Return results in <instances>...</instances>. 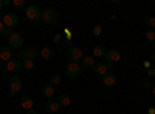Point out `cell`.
I'll use <instances>...</instances> for the list:
<instances>
[{"instance_id": "cell-1", "label": "cell", "mask_w": 155, "mask_h": 114, "mask_svg": "<svg viewBox=\"0 0 155 114\" xmlns=\"http://www.w3.org/2000/svg\"><path fill=\"white\" fill-rule=\"evenodd\" d=\"M42 20H44V23L50 25V26H54V25L58 23V20H59L58 12H56L54 9H51V8L44 9V11H42Z\"/></svg>"}, {"instance_id": "cell-2", "label": "cell", "mask_w": 155, "mask_h": 114, "mask_svg": "<svg viewBox=\"0 0 155 114\" xmlns=\"http://www.w3.org/2000/svg\"><path fill=\"white\" fill-rule=\"evenodd\" d=\"M25 16H27V19L31 20V22H37V20L42 19V11L36 5H30V6H27V9H25Z\"/></svg>"}, {"instance_id": "cell-3", "label": "cell", "mask_w": 155, "mask_h": 114, "mask_svg": "<svg viewBox=\"0 0 155 114\" xmlns=\"http://www.w3.org/2000/svg\"><path fill=\"white\" fill-rule=\"evenodd\" d=\"M82 49L79 48H76V46H71L67 49V59L71 62V63H78V62H81L82 60Z\"/></svg>"}, {"instance_id": "cell-4", "label": "cell", "mask_w": 155, "mask_h": 114, "mask_svg": "<svg viewBox=\"0 0 155 114\" xmlns=\"http://www.w3.org/2000/svg\"><path fill=\"white\" fill-rule=\"evenodd\" d=\"M65 75L68 79H78L81 77V65L79 63H70L65 69Z\"/></svg>"}, {"instance_id": "cell-5", "label": "cell", "mask_w": 155, "mask_h": 114, "mask_svg": "<svg viewBox=\"0 0 155 114\" xmlns=\"http://www.w3.org/2000/svg\"><path fill=\"white\" fill-rule=\"evenodd\" d=\"M8 43H9L11 49H20L22 45H23V39H22L20 34H11L8 37Z\"/></svg>"}, {"instance_id": "cell-6", "label": "cell", "mask_w": 155, "mask_h": 114, "mask_svg": "<svg viewBox=\"0 0 155 114\" xmlns=\"http://www.w3.org/2000/svg\"><path fill=\"white\" fill-rule=\"evenodd\" d=\"M3 23H5L6 28H14L19 23V16L16 14V12H8V14H5V17H3Z\"/></svg>"}, {"instance_id": "cell-7", "label": "cell", "mask_w": 155, "mask_h": 114, "mask_svg": "<svg viewBox=\"0 0 155 114\" xmlns=\"http://www.w3.org/2000/svg\"><path fill=\"white\" fill-rule=\"evenodd\" d=\"M9 88H11V91H14V93H17L20 88H22V79L19 77V75H11L9 77Z\"/></svg>"}, {"instance_id": "cell-8", "label": "cell", "mask_w": 155, "mask_h": 114, "mask_svg": "<svg viewBox=\"0 0 155 114\" xmlns=\"http://www.w3.org/2000/svg\"><path fill=\"white\" fill-rule=\"evenodd\" d=\"M6 69L8 71H11V72H17L20 68H22V62L20 60H17V59H11V60H8L6 62Z\"/></svg>"}, {"instance_id": "cell-9", "label": "cell", "mask_w": 155, "mask_h": 114, "mask_svg": "<svg viewBox=\"0 0 155 114\" xmlns=\"http://www.w3.org/2000/svg\"><path fill=\"white\" fill-rule=\"evenodd\" d=\"M106 59H107V62H110V63L120 62V59H121V53L118 51V49H109V51L106 53Z\"/></svg>"}, {"instance_id": "cell-10", "label": "cell", "mask_w": 155, "mask_h": 114, "mask_svg": "<svg viewBox=\"0 0 155 114\" xmlns=\"http://www.w3.org/2000/svg\"><path fill=\"white\" fill-rule=\"evenodd\" d=\"M102 83H104L106 86H113L116 83V75L113 72H106L104 75H102Z\"/></svg>"}, {"instance_id": "cell-11", "label": "cell", "mask_w": 155, "mask_h": 114, "mask_svg": "<svg viewBox=\"0 0 155 114\" xmlns=\"http://www.w3.org/2000/svg\"><path fill=\"white\" fill-rule=\"evenodd\" d=\"M41 57L45 59V60H51V59L54 57L53 48H51V46H44V48H41Z\"/></svg>"}, {"instance_id": "cell-12", "label": "cell", "mask_w": 155, "mask_h": 114, "mask_svg": "<svg viewBox=\"0 0 155 114\" xmlns=\"http://www.w3.org/2000/svg\"><path fill=\"white\" fill-rule=\"evenodd\" d=\"M11 51H12V49L9 46H0V60H2V62L11 60Z\"/></svg>"}, {"instance_id": "cell-13", "label": "cell", "mask_w": 155, "mask_h": 114, "mask_svg": "<svg viewBox=\"0 0 155 114\" xmlns=\"http://www.w3.org/2000/svg\"><path fill=\"white\" fill-rule=\"evenodd\" d=\"M93 72L95 74H99V75H104L107 72V68H106V63L102 62H96L93 65Z\"/></svg>"}, {"instance_id": "cell-14", "label": "cell", "mask_w": 155, "mask_h": 114, "mask_svg": "<svg viewBox=\"0 0 155 114\" xmlns=\"http://www.w3.org/2000/svg\"><path fill=\"white\" fill-rule=\"evenodd\" d=\"M92 53H93V56L95 57H106V48L102 46V45H96V46H93V49H92Z\"/></svg>"}, {"instance_id": "cell-15", "label": "cell", "mask_w": 155, "mask_h": 114, "mask_svg": "<svg viewBox=\"0 0 155 114\" xmlns=\"http://www.w3.org/2000/svg\"><path fill=\"white\" fill-rule=\"evenodd\" d=\"M53 94H54V86L51 85V83L44 85V88H42V96H44V97H53Z\"/></svg>"}, {"instance_id": "cell-16", "label": "cell", "mask_w": 155, "mask_h": 114, "mask_svg": "<svg viewBox=\"0 0 155 114\" xmlns=\"http://www.w3.org/2000/svg\"><path fill=\"white\" fill-rule=\"evenodd\" d=\"M20 105L25 108V109H31L33 108V99L31 97H28V96H23V97H20Z\"/></svg>"}, {"instance_id": "cell-17", "label": "cell", "mask_w": 155, "mask_h": 114, "mask_svg": "<svg viewBox=\"0 0 155 114\" xmlns=\"http://www.w3.org/2000/svg\"><path fill=\"white\" fill-rule=\"evenodd\" d=\"M95 60H93V57H82V60H81V68H93V65H95Z\"/></svg>"}, {"instance_id": "cell-18", "label": "cell", "mask_w": 155, "mask_h": 114, "mask_svg": "<svg viewBox=\"0 0 155 114\" xmlns=\"http://www.w3.org/2000/svg\"><path fill=\"white\" fill-rule=\"evenodd\" d=\"M27 54H28V59L30 60H36L37 57H39V54H41V51H39V48H36V46H31L28 51H27Z\"/></svg>"}, {"instance_id": "cell-19", "label": "cell", "mask_w": 155, "mask_h": 114, "mask_svg": "<svg viewBox=\"0 0 155 114\" xmlns=\"http://www.w3.org/2000/svg\"><path fill=\"white\" fill-rule=\"evenodd\" d=\"M45 106H47V109H48L50 112H58V111H59V108H61V106H59V103H58V102H54V100H48Z\"/></svg>"}, {"instance_id": "cell-20", "label": "cell", "mask_w": 155, "mask_h": 114, "mask_svg": "<svg viewBox=\"0 0 155 114\" xmlns=\"http://www.w3.org/2000/svg\"><path fill=\"white\" fill-rule=\"evenodd\" d=\"M70 102H71V99H70V96H68V94H62V96L59 97V100H58L59 106H68V105H70Z\"/></svg>"}, {"instance_id": "cell-21", "label": "cell", "mask_w": 155, "mask_h": 114, "mask_svg": "<svg viewBox=\"0 0 155 114\" xmlns=\"http://www.w3.org/2000/svg\"><path fill=\"white\" fill-rule=\"evenodd\" d=\"M22 68H23V69H27V71L33 69V68H34V62H33V60H30V59L23 60V62H22Z\"/></svg>"}, {"instance_id": "cell-22", "label": "cell", "mask_w": 155, "mask_h": 114, "mask_svg": "<svg viewBox=\"0 0 155 114\" xmlns=\"http://www.w3.org/2000/svg\"><path fill=\"white\" fill-rule=\"evenodd\" d=\"M50 83L51 85H59L61 83V75L59 74H51V77H50Z\"/></svg>"}, {"instance_id": "cell-23", "label": "cell", "mask_w": 155, "mask_h": 114, "mask_svg": "<svg viewBox=\"0 0 155 114\" xmlns=\"http://www.w3.org/2000/svg\"><path fill=\"white\" fill-rule=\"evenodd\" d=\"M12 5L16 6V9H23L25 8V2H23V0H14Z\"/></svg>"}, {"instance_id": "cell-24", "label": "cell", "mask_w": 155, "mask_h": 114, "mask_svg": "<svg viewBox=\"0 0 155 114\" xmlns=\"http://www.w3.org/2000/svg\"><path fill=\"white\" fill-rule=\"evenodd\" d=\"M27 59H28V54H27V51H19V53H17V60L23 62V60H27Z\"/></svg>"}, {"instance_id": "cell-25", "label": "cell", "mask_w": 155, "mask_h": 114, "mask_svg": "<svg viewBox=\"0 0 155 114\" xmlns=\"http://www.w3.org/2000/svg\"><path fill=\"white\" fill-rule=\"evenodd\" d=\"M146 39L147 40H155V29H149L146 32Z\"/></svg>"}, {"instance_id": "cell-26", "label": "cell", "mask_w": 155, "mask_h": 114, "mask_svg": "<svg viewBox=\"0 0 155 114\" xmlns=\"http://www.w3.org/2000/svg\"><path fill=\"white\" fill-rule=\"evenodd\" d=\"M147 25H149V26L153 29L155 28V17H146V20H144Z\"/></svg>"}, {"instance_id": "cell-27", "label": "cell", "mask_w": 155, "mask_h": 114, "mask_svg": "<svg viewBox=\"0 0 155 114\" xmlns=\"http://www.w3.org/2000/svg\"><path fill=\"white\" fill-rule=\"evenodd\" d=\"M101 31H102V29H101L99 25H96V26L93 28V34H95V35H99V34H101Z\"/></svg>"}, {"instance_id": "cell-28", "label": "cell", "mask_w": 155, "mask_h": 114, "mask_svg": "<svg viewBox=\"0 0 155 114\" xmlns=\"http://www.w3.org/2000/svg\"><path fill=\"white\" fill-rule=\"evenodd\" d=\"M6 31V26H5V23L3 22H0V34H3Z\"/></svg>"}, {"instance_id": "cell-29", "label": "cell", "mask_w": 155, "mask_h": 114, "mask_svg": "<svg viewBox=\"0 0 155 114\" xmlns=\"http://www.w3.org/2000/svg\"><path fill=\"white\" fill-rule=\"evenodd\" d=\"M54 42H56V43H61V42H62V35H61V34L54 35Z\"/></svg>"}, {"instance_id": "cell-30", "label": "cell", "mask_w": 155, "mask_h": 114, "mask_svg": "<svg viewBox=\"0 0 155 114\" xmlns=\"http://www.w3.org/2000/svg\"><path fill=\"white\" fill-rule=\"evenodd\" d=\"M64 34L67 35V39H71V31L70 29H65V31H64Z\"/></svg>"}, {"instance_id": "cell-31", "label": "cell", "mask_w": 155, "mask_h": 114, "mask_svg": "<svg viewBox=\"0 0 155 114\" xmlns=\"http://www.w3.org/2000/svg\"><path fill=\"white\" fill-rule=\"evenodd\" d=\"M149 75H150V77H155V68H150L149 69V72H147Z\"/></svg>"}, {"instance_id": "cell-32", "label": "cell", "mask_w": 155, "mask_h": 114, "mask_svg": "<svg viewBox=\"0 0 155 114\" xmlns=\"http://www.w3.org/2000/svg\"><path fill=\"white\" fill-rule=\"evenodd\" d=\"M106 68H107V71H109V69H112V68H113V63L107 62V63H106Z\"/></svg>"}, {"instance_id": "cell-33", "label": "cell", "mask_w": 155, "mask_h": 114, "mask_svg": "<svg viewBox=\"0 0 155 114\" xmlns=\"http://www.w3.org/2000/svg\"><path fill=\"white\" fill-rule=\"evenodd\" d=\"M27 114H37V111H36L34 108H31V109H28V111H27Z\"/></svg>"}, {"instance_id": "cell-34", "label": "cell", "mask_w": 155, "mask_h": 114, "mask_svg": "<svg viewBox=\"0 0 155 114\" xmlns=\"http://www.w3.org/2000/svg\"><path fill=\"white\" fill-rule=\"evenodd\" d=\"M3 35H11V28H6V31L3 32Z\"/></svg>"}, {"instance_id": "cell-35", "label": "cell", "mask_w": 155, "mask_h": 114, "mask_svg": "<svg viewBox=\"0 0 155 114\" xmlns=\"http://www.w3.org/2000/svg\"><path fill=\"white\" fill-rule=\"evenodd\" d=\"M143 65H144V68H149V66H150V62H147V60H146V62L143 63Z\"/></svg>"}, {"instance_id": "cell-36", "label": "cell", "mask_w": 155, "mask_h": 114, "mask_svg": "<svg viewBox=\"0 0 155 114\" xmlns=\"http://www.w3.org/2000/svg\"><path fill=\"white\" fill-rule=\"evenodd\" d=\"M147 114H155V109H153V108H149V109H147Z\"/></svg>"}, {"instance_id": "cell-37", "label": "cell", "mask_w": 155, "mask_h": 114, "mask_svg": "<svg viewBox=\"0 0 155 114\" xmlns=\"http://www.w3.org/2000/svg\"><path fill=\"white\" fill-rule=\"evenodd\" d=\"M8 96H9V97H14V96H16V93H14V91H9V93H8Z\"/></svg>"}, {"instance_id": "cell-38", "label": "cell", "mask_w": 155, "mask_h": 114, "mask_svg": "<svg viewBox=\"0 0 155 114\" xmlns=\"http://www.w3.org/2000/svg\"><path fill=\"white\" fill-rule=\"evenodd\" d=\"M3 17H5V16L2 14V12H0V22H3Z\"/></svg>"}, {"instance_id": "cell-39", "label": "cell", "mask_w": 155, "mask_h": 114, "mask_svg": "<svg viewBox=\"0 0 155 114\" xmlns=\"http://www.w3.org/2000/svg\"><path fill=\"white\" fill-rule=\"evenodd\" d=\"M152 96L155 97V85H153V88H152Z\"/></svg>"}, {"instance_id": "cell-40", "label": "cell", "mask_w": 155, "mask_h": 114, "mask_svg": "<svg viewBox=\"0 0 155 114\" xmlns=\"http://www.w3.org/2000/svg\"><path fill=\"white\" fill-rule=\"evenodd\" d=\"M152 62H155V53L152 54Z\"/></svg>"}, {"instance_id": "cell-41", "label": "cell", "mask_w": 155, "mask_h": 114, "mask_svg": "<svg viewBox=\"0 0 155 114\" xmlns=\"http://www.w3.org/2000/svg\"><path fill=\"white\" fill-rule=\"evenodd\" d=\"M2 66H3V62H2V60H0V69H2Z\"/></svg>"}, {"instance_id": "cell-42", "label": "cell", "mask_w": 155, "mask_h": 114, "mask_svg": "<svg viewBox=\"0 0 155 114\" xmlns=\"http://www.w3.org/2000/svg\"><path fill=\"white\" fill-rule=\"evenodd\" d=\"M2 6H3V2H2V0H0V9H2Z\"/></svg>"}]
</instances>
